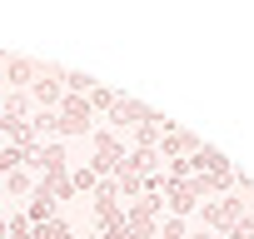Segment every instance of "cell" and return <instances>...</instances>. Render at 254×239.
Returning a JSON list of instances; mask_svg holds the SVG:
<instances>
[{"instance_id": "cell-1", "label": "cell", "mask_w": 254, "mask_h": 239, "mask_svg": "<svg viewBox=\"0 0 254 239\" xmlns=\"http://www.w3.org/2000/svg\"><path fill=\"white\" fill-rule=\"evenodd\" d=\"M90 120H95L90 100H85V95H65L60 110H55V135H90V130H95Z\"/></svg>"}, {"instance_id": "cell-18", "label": "cell", "mask_w": 254, "mask_h": 239, "mask_svg": "<svg viewBox=\"0 0 254 239\" xmlns=\"http://www.w3.org/2000/svg\"><path fill=\"white\" fill-rule=\"evenodd\" d=\"M224 239H254V219H249V214H244V219H239V224H234V229H229V234H224Z\"/></svg>"}, {"instance_id": "cell-6", "label": "cell", "mask_w": 254, "mask_h": 239, "mask_svg": "<svg viewBox=\"0 0 254 239\" xmlns=\"http://www.w3.org/2000/svg\"><path fill=\"white\" fill-rule=\"evenodd\" d=\"M150 115H155L150 105H140V100H130V95H120V100H115V110H110V125H115V130L130 125V130H135V125H145Z\"/></svg>"}, {"instance_id": "cell-14", "label": "cell", "mask_w": 254, "mask_h": 239, "mask_svg": "<svg viewBox=\"0 0 254 239\" xmlns=\"http://www.w3.org/2000/svg\"><path fill=\"white\" fill-rule=\"evenodd\" d=\"M95 184H100V175H95V170H75V175H70V189H75V194H80V189H90V194H95Z\"/></svg>"}, {"instance_id": "cell-12", "label": "cell", "mask_w": 254, "mask_h": 239, "mask_svg": "<svg viewBox=\"0 0 254 239\" xmlns=\"http://www.w3.org/2000/svg\"><path fill=\"white\" fill-rule=\"evenodd\" d=\"M85 100H90V110H105V115H110V110H115V100H120V90H105V85H95Z\"/></svg>"}, {"instance_id": "cell-13", "label": "cell", "mask_w": 254, "mask_h": 239, "mask_svg": "<svg viewBox=\"0 0 254 239\" xmlns=\"http://www.w3.org/2000/svg\"><path fill=\"white\" fill-rule=\"evenodd\" d=\"M5 189H10V194H25V189H35L30 170H25V165H20V170H10V175H5Z\"/></svg>"}, {"instance_id": "cell-15", "label": "cell", "mask_w": 254, "mask_h": 239, "mask_svg": "<svg viewBox=\"0 0 254 239\" xmlns=\"http://www.w3.org/2000/svg\"><path fill=\"white\" fill-rule=\"evenodd\" d=\"M5 239H30V219L25 214H10L5 219Z\"/></svg>"}, {"instance_id": "cell-4", "label": "cell", "mask_w": 254, "mask_h": 239, "mask_svg": "<svg viewBox=\"0 0 254 239\" xmlns=\"http://www.w3.org/2000/svg\"><path fill=\"white\" fill-rule=\"evenodd\" d=\"M30 100H35L40 110H55V105L65 100V85H60V65H40V75H35V85H30Z\"/></svg>"}, {"instance_id": "cell-21", "label": "cell", "mask_w": 254, "mask_h": 239, "mask_svg": "<svg viewBox=\"0 0 254 239\" xmlns=\"http://www.w3.org/2000/svg\"><path fill=\"white\" fill-rule=\"evenodd\" d=\"M90 239H100V234H90Z\"/></svg>"}, {"instance_id": "cell-19", "label": "cell", "mask_w": 254, "mask_h": 239, "mask_svg": "<svg viewBox=\"0 0 254 239\" xmlns=\"http://www.w3.org/2000/svg\"><path fill=\"white\" fill-rule=\"evenodd\" d=\"M160 234H165V239H185V219H175V214H170V219H165V229H160Z\"/></svg>"}, {"instance_id": "cell-5", "label": "cell", "mask_w": 254, "mask_h": 239, "mask_svg": "<svg viewBox=\"0 0 254 239\" xmlns=\"http://www.w3.org/2000/svg\"><path fill=\"white\" fill-rule=\"evenodd\" d=\"M239 219H244V199H234V194H224V199H209V204H204V224H209V229H224V234H229Z\"/></svg>"}, {"instance_id": "cell-20", "label": "cell", "mask_w": 254, "mask_h": 239, "mask_svg": "<svg viewBox=\"0 0 254 239\" xmlns=\"http://www.w3.org/2000/svg\"><path fill=\"white\" fill-rule=\"evenodd\" d=\"M194 239H214V234H194Z\"/></svg>"}, {"instance_id": "cell-9", "label": "cell", "mask_w": 254, "mask_h": 239, "mask_svg": "<svg viewBox=\"0 0 254 239\" xmlns=\"http://www.w3.org/2000/svg\"><path fill=\"white\" fill-rule=\"evenodd\" d=\"M35 75H40V65H35V60H20V55H10V60H5V80H10V90H30V85H35Z\"/></svg>"}, {"instance_id": "cell-11", "label": "cell", "mask_w": 254, "mask_h": 239, "mask_svg": "<svg viewBox=\"0 0 254 239\" xmlns=\"http://www.w3.org/2000/svg\"><path fill=\"white\" fill-rule=\"evenodd\" d=\"M25 219H30V224H45V219H55V199L35 189V194H30V209H25Z\"/></svg>"}, {"instance_id": "cell-3", "label": "cell", "mask_w": 254, "mask_h": 239, "mask_svg": "<svg viewBox=\"0 0 254 239\" xmlns=\"http://www.w3.org/2000/svg\"><path fill=\"white\" fill-rule=\"evenodd\" d=\"M90 140H95V160H90V170L105 179V175H115L120 170V160H125V145H120V135L115 130H90Z\"/></svg>"}, {"instance_id": "cell-7", "label": "cell", "mask_w": 254, "mask_h": 239, "mask_svg": "<svg viewBox=\"0 0 254 239\" xmlns=\"http://www.w3.org/2000/svg\"><path fill=\"white\" fill-rule=\"evenodd\" d=\"M25 170H40V175H65V145H35L25 155Z\"/></svg>"}, {"instance_id": "cell-16", "label": "cell", "mask_w": 254, "mask_h": 239, "mask_svg": "<svg viewBox=\"0 0 254 239\" xmlns=\"http://www.w3.org/2000/svg\"><path fill=\"white\" fill-rule=\"evenodd\" d=\"M20 165H25V155H20V150L0 145V175H10V170H20Z\"/></svg>"}, {"instance_id": "cell-17", "label": "cell", "mask_w": 254, "mask_h": 239, "mask_svg": "<svg viewBox=\"0 0 254 239\" xmlns=\"http://www.w3.org/2000/svg\"><path fill=\"white\" fill-rule=\"evenodd\" d=\"M30 125H35V135H55V110H40Z\"/></svg>"}, {"instance_id": "cell-8", "label": "cell", "mask_w": 254, "mask_h": 239, "mask_svg": "<svg viewBox=\"0 0 254 239\" xmlns=\"http://www.w3.org/2000/svg\"><path fill=\"white\" fill-rule=\"evenodd\" d=\"M194 150H199V135H190V130H165L160 135V160H185Z\"/></svg>"}, {"instance_id": "cell-10", "label": "cell", "mask_w": 254, "mask_h": 239, "mask_svg": "<svg viewBox=\"0 0 254 239\" xmlns=\"http://www.w3.org/2000/svg\"><path fill=\"white\" fill-rule=\"evenodd\" d=\"M35 189H40V194H50L55 204L75 194V189H70V170H65V175H40V184H35Z\"/></svg>"}, {"instance_id": "cell-2", "label": "cell", "mask_w": 254, "mask_h": 239, "mask_svg": "<svg viewBox=\"0 0 254 239\" xmlns=\"http://www.w3.org/2000/svg\"><path fill=\"white\" fill-rule=\"evenodd\" d=\"M160 194H140L130 209H125V229H130L135 239H155L160 234Z\"/></svg>"}]
</instances>
